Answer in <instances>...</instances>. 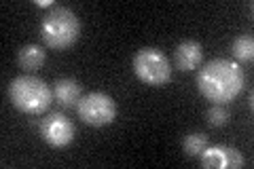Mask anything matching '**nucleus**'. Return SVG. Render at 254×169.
Segmentation results:
<instances>
[{
  "label": "nucleus",
  "instance_id": "1",
  "mask_svg": "<svg viewBox=\"0 0 254 169\" xmlns=\"http://www.w3.org/2000/svg\"><path fill=\"white\" fill-rule=\"evenodd\" d=\"M244 70L233 59H212L197 72V89L214 104H229L244 91Z\"/></svg>",
  "mask_w": 254,
  "mask_h": 169
},
{
  "label": "nucleus",
  "instance_id": "2",
  "mask_svg": "<svg viewBox=\"0 0 254 169\" xmlns=\"http://www.w3.org/2000/svg\"><path fill=\"white\" fill-rule=\"evenodd\" d=\"M81 36V21L68 6H51L41 23V38L49 49H68Z\"/></svg>",
  "mask_w": 254,
  "mask_h": 169
},
{
  "label": "nucleus",
  "instance_id": "3",
  "mask_svg": "<svg viewBox=\"0 0 254 169\" xmlns=\"http://www.w3.org/2000/svg\"><path fill=\"white\" fill-rule=\"evenodd\" d=\"M9 100L17 110L26 112V114H41L49 108L53 100V91L45 80L36 76H17L11 80L9 85Z\"/></svg>",
  "mask_w": 254,
  "mask_h": 169
},
{
  "label": "nucleus",
  "instance_id": "4",
  "mask_svg": "<svg viewBox=\"0 0 254 169\" xmlns=\"http://www.w3.org/2000/svg\"><path fill=\"white\" fill-rule=\"evenodd\" d=\"M133 72L144 85L163 87L172 78V63L155 47H144L133 55Z\"/></svg>",
  "mask_w": 254,
  "mask_h": 169
},
{
  "label": "nucleus",
  "instance_id": "5",
  "mask_svg": "<svg viewBox=\"0 0 254 169\" xmlns=\"http://www.w3.org/2000/svg\"><path fill=\"white\" fill-rule=\"evenodd\" d=\"M76 112H78V118H81L85 125L104 127V125H110L115 120L117 104L106 93L91 91V93H87V95H83V98L78 100Z\"/></svg>",
  "mask_w": 254,
  "mask_h": 169
},
{
  "label": "nucleus",
  "instance_id": "6",
  "mask_svg": "<svg viewBox=\"0 0 254 169\" xmlns=\"http://www.w3.org/2000/svg\"><path fill=\"white\" fill-rule=\"evenodd\" d=\"M41 135L43 140L53 148H66L68 144L74 140V125L60 114V112H51L47 114L41 123Z\"/></svg>",
  "mask_w": 254,
  "mask_h": 169
},
{
  "label": "nucleus",
  "instance_id": "7",
  "mask_svg": "<svg viewBox=\"0 0 254 169\" xmlns=\"http://www.w3.org/2000/svg\"><path fill=\"white\" fill-rule=\"evenodd\" d=\"M199 163L205 169H240L246 161L244 155L233 146H225V144H214V146H205V150L199 155Z\"/></svg>",
  "mask_w": 254,
  "mask_h": 169
},
{
  "label": "nucleus",
  "instance_id": "8",
  "mask_svg": "<svg viewBox=\"0 0 254 169\" xmlns=\"http://www.w3.org/2000/svg\"><path fill=\"white\" fill-rule=\"evenodd\" d=\"M174 61H176L178 70H195L201 66L203 61V49L197 40H182V43L174 49Z\"/></svg>",
  "mask_w": 254,
  "mask_h": 169
},
{
  "label": "nucleus",
  "instance_id": "9",
  "mask_svg": "<svg viewBox=\"0 0 254 169\" xmlns=\"http://www.w3.org/2000/svg\"><path fill=\"white\" fill-rule=\"evenodd\" d=\"M53 98L58 100L64 108L76 106L78 100L83 98L81 95V83L74 78H58L53 85Z\"/></svg>",
  "mask_w": 254,
  "mask_h": 169
},
{
  "label": "nucleus",
  "instance_id": "10",
  "mask_svg": "<svg viewBox=\"0 0 254 169\" xmlns=\"http://www.w3.org/2000/svg\"><path fill=\"white\" fill-rule=\"evenodd\" d=\"M45 59H47V53L38 45H26L17 53V61L23 70H38L45 63Z\"/></svg>",
  "mask_w": 254,
  "mask_h": 169
},
{
  "label": "nucleus",
  "instance_id": "11",
  "mask_svg": "<svg viewBox=\"0 0 254 169\" xmlns=\"http://www.w3.org/2000/svg\"><path fill=\"white\" fill-rule=\"evenodd\" d=\"M233 57L237 61H252L254 57V40L250 34H246V36H240V38H235L233 40Z\"/></svg>",
  "mask_w": 254,
  "mask_h": 169
},
{
  "label": "nucleus",
  "instance_id": "12",
  "mask_svg": "<svg viewBox=\"0 0 254 169\" xmlns=\"http://www.w3.org/2000/svg\"><path fill=\"white\" fill-rule=\"evenodd\" d=\"M205 146H208V135L205 133H189L185 142H182V148H185L189 157H199L205 150Z\"/></svg>",
  "mask_w": 254,
  "mask_h": 169
},
{
  "label": "nucleus",
  "instance_id": "13",
  "mask_svg": "<svg viewBox=\"0 0 254 169\" xmlns=\"http://www.w3.org/2000/svg\"><path fill=\"white\" fill-rule=\"evenodd\" d=\"M205 118L212 127H225L229 123V112L225 108V104H212L205 112Z\"/></svg>",
  "mask_w": 254,
  "mask_h": 169
},
{
  "label": "nucleus",
  "instance_id": "14",
  "mask_svg": "<svg viewBox=\"0 0 254 169\" xmlns=\"http://www.w3.org/2000/svg\"><path fill=\"white\" fill-rule=\"evenodd\" d=\"M36 4H38V6H55L53 2H49V0H38Z\"/></svg>",
  "mask_w": 254,
  "mask_h": 169
}]
</instances>
